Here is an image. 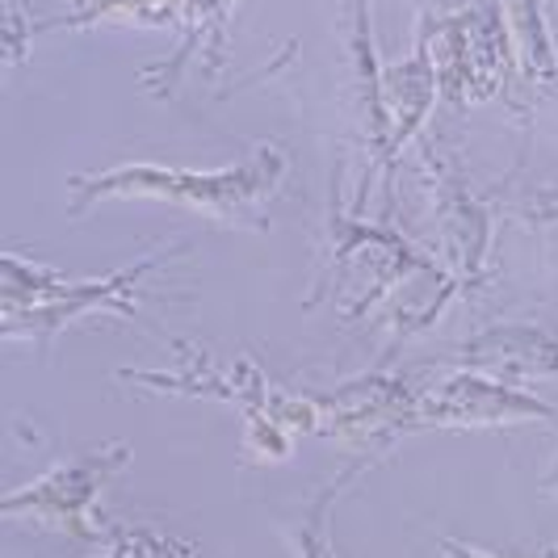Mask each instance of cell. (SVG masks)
Wrapping results in <instances>:
<instances>
[{"label":"cell","instance_id":"obj_9","mask_svg":"<svg viewBox=\"0 0 558 558\" xmlns=\"http://www.w3.org/2000/svg\"><path fill=\"white\" fill-rule=\"evenodd\" d=\"M546 487H558V462H555V471L546 475Z\"/></svg>","mask_w":558,"mask_h":558},{"label":"cell","instance_id":"obj_4","mask_svg":"<svg viewBox=\"0 0 558 558\" xmlns=\"http://www.w3.org/2000/svg\"><path fill=\"white\" fill-rule=\"evenodd\" d=\"M558 412L537 395L508 387L504 378L462 369L446 383L416 391L403 428H496V424H525V420H555Z\"/></svg>","mask_w":558,"mask_h":558},{"label":"cell","instance_id":"obj_3","mask_svg":"<svg viewBox=\"0 0 558 558\" xmlns=\"http://www.w3.org/2000/svg\"><path fill=\"white\" fill-rule=\"evenodd\" d=\"M126 458H131L126 446H106V449L76 453V458L51 466L43 478L17 487V492L4 500V517H9V521L29 517L38 530H68V533H76V537H97V542H101V537H106V525L97 521L93 504L101 496V487L126 466Z\"/></svg>","mask_w":558,"mask_h":558},{"label":"cell","instance_id":"obj_6","mask_svg":"<svg viewBox=\"0 0 558 558\" xmlns=\"http://www.w3.org/2000/svg\"><path fill=\"white\" fill-rule=\"evenodd\" d=\"M365 466H369V458H357L349 471H340L336 478H328L311 504L294 517V521H286L281 525V537H286V546H290V555L294 558H340L332 546V533H328V521H332V504L340 500V492L353 483V478L362 475Z\"/></svg>","mask_w":558,"mask_h":558},{"label":"cell","instance_id":"obj_1","mask_svg":"<svg viewBox=\"0 0 558 558\" xmlns=\"http://www.w3.org/2000/svg\"><path fill=\"white\" fill-rule=\"evenodd\" d=\"M286 147L274 140L256 143L240 168L194 172V168L160 165H118L93 177L72 181V210L84 215L93 202L106 197H143V202H172L194 215H206L223 227H265V206L278 197L286 181Z\"/></svg>","mask_w":558,"mask_h":558},{"label":"cell","instance_id":"obj_8","mask_svg":"<svg viewBox=\"0 0 558 558\" xmlns=\"http://www.w3.org/2000/svg\"><path fill=\"white\" fill-rule=\"evenodd\" d=\"M441 550H446V558H496V555H487V550H478V546L453 542V537H441Z\"/></svg>","mask_w":558,"mask_h":558},{"label":"cell","instance_id":"obj_2","mask_svg":"<svg viewBox=\"0 0 558 558\" xmlns=\"http://www.w3.org/2000/svg\"><path fill=\"white\" fill-rule=\"evenodd\" d=\"M190 248V240H177L168 248L151 252L135 260L131 269H118L110 278L93 281H63L56 269L26 265L22 256H4V332H26L43 353H51V336L63 332L68 324H76L93 311H118V315H135V286L147 274H156L168 256Z\"/></svg>","mask_w":558,"mask_h":558},{"label":"cell","instance_id":"obj_5","mask_svg":"<svg viewBox=\"0 0 558 558\" xmlns=\"http://www.w3.org/2000/svg\"><path fill=\"white\" fill-rule=\"evenodd\" d=\"M458 362L492 378H550L558 374V340L533 324H500L471 336Z\"/></svg>","mask_w":558,"mask_h":558},{"label":"cell","instance_id":"obj_7","mask_svg":"<svg viewBox=\"0 0 558 558\" xmlns=\"http://www.w3.org/2000/svg\"><path fill=\"white\" fill-rule=\"evenodd\" d=\"M106 558H197V550L181 537L151 530V525H110L106 530Z\"/></svg>","mask_w":558,"mask_h":558}]
</instances>
